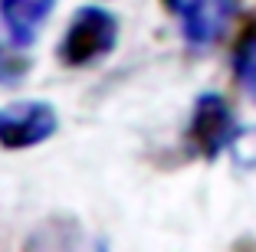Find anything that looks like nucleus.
Returning a JSON list of instances; mask_svg holds the SVG:
<instances>
[{
  "instance_id": "obj_1",
  "label": "nucleus",
  "mask_w": 256,
  "mask_h": 252,
  "mask_svg": "<svg viewBox=\"0 0 256 252\" xmlns=\"http://www.w3.org/2000/svg\"><path fill=\"white\" fill-rule=\"evenodd\" d=\"M118 43V16L106 7H82L69 20L60 43V59L69 69H82L106 59Z\"/></svg>"
},
{
  "instance_id": "obj_2",
  "label": "nucleus",
  "mask_w": 256,
  "mask_h": 252,
  "mask_svg": "<svg viewBox=\"0 0 256 252\" xmlns=\"http://www.w3.org/2000/svg\"><path fill=\"white\" fill-rule=\"evenodd\" d=\"M236 131H240V125H236L234 108L224 95H217V92L197 95L194 108H190V121H188L190 154L204 157V161H217L224 151H230Z\"/></svg>"
},
{
  "instance_id": "obj_3",
  "label": "nucleus",
  "mask_w": 256,
  "mask_h": 252,
  "mask_svg": "<svg viewBox=\"0 0 256 252\" xmlns=\"http://www.w3.org/2000/svg\"><path fill=\"white\" fill-rule=\"evenodd\" d=\"M60 131V115L50 102H14L0 108V148L7 151H26L50 141Z\"/></svg>"
},
{
  "instance_id": "obj_4",
  "label": "nucleus",
  "mask_w": 256,
  "mask_h": 252,
  "mask_svg": "<svg viewBox=\"0 0 256 252\" xmlns=\"http://www.w3.org/2000/svg\"><path fill=\"white\" fill-rule=\"evenodd\" d=\"M178 20L181 36L194 49H207L226 33L236 13V0H161Z\"/></svg>"
},
{
  "instance_id": "obj_5",
  "label": "nucleus",
  "mask_w": 256,
  "mask_h": 252,
  "mask_svg": "<svg viewBox=\"0 0 256 252\" xmlns=\"http://www.w3.org/2000/svg\"><path fill=\"white\" fill-rule=\"evenodd\" d=\"M53 7H56V0H0V20L7 26L14 46L36 43Z\"/></svg>"
},
{
  "instance_id": "obj_6",
  "label": "nucleus",
  "mask_w": 256,
  "mask_h": 252,
  "mask_svg": "<svg viewBox=\"0 0 256 252\" xmlns=\"http://www.w3.org/2000/svg\"><path fill=\"white\" fill-rule=\"evenodd\" d=\"M234 75L240 82V89L250 98H256V23L240 36L234 49Z\"/></svg>"
},
{
  "instance_id": "obj_7",
  "label": "nucleus",
  "mask_w": 256,
  "mask_h": 252,
  "mask_svg": "<svg viewBox=\"0 0 256 252\" xmlns=\"http://www.w3.org/2000/svg\"><path fill=\"white\" fill-rule=\"evenodd\" d=\"M230 154H234V161L240 167L256 171V128H240L236 131L234 144H230Z\"/></svg>"
},
{
  "instance_id": "obj_8",
  "label": "nucleus",
  "mask_w": 256,
  "mask_h": 252,
  "mask_svg": "<svg viewBox=\"0 0 256 252\" xmlns=\"http://www.w3.org/2000/svg\"><path fill=\"white\" fill-rule=\"evenodd\" d=\"M23 72H26V59H20V56H14L10 49H4V46H0V85L16 82Z\"/></svg>"
}]
</instances>
